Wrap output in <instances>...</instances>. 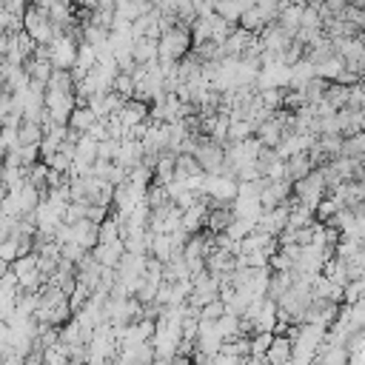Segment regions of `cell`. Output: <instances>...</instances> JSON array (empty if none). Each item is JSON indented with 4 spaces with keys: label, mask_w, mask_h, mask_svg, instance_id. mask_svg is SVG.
<instances>
[{
    "label": "cell",
    "mask_w": 365,
    "mask_h": 365,
    "mask_svg": "<svg viewBox=\"0 0 365 365\" xmlns=\"http://www.w3.org/2000/svg\"><path fill=\"white\" fill-rule=\"evenodd\" d=\"M52 69H55V66H52L49 60H37V58H26V60H23V72L29 74V80L43 83V86H46V80H49Z\"/></svg>",
    "instance_id": "cell-17"
},
{
    "label": "cell",
    "mask_w": 365,
    "mask_h": 365,
    "mask_svg": "<svg viewBox=\"0 0 365 365\" xmlns=\"http://www.w3.org/2000/svg\"><path fill=\"white\" fill-rule=\"evenodd\" d=\"M6 192H9V189L4 186V182H0V200H4V197H6Z\"/></svg>",
    "instance_id": "cell-53"
},
{
    "label": "cell",
    "mask_w": 365,
    "mask_h": 365,
    "mask_svg": "<svg viewBox=\"0 0 365 365\" xmlns=\"http://www.w3.org/2000/svg\"><path fill=\"white\" fill-rule=\"evenodd\" d=\"M194 174H203V166L197 163L194 154H174V177H194Z\"/></svg>",
    "instance_id": "cell-18"
},
{
    "label": "cell",
    "mask_w": 365,
    "mask_h": 365,
    "mask_svg": "<svg viewBox=\"0 0 365 365\" xmlns=\"http://www.w3.org/2000/svg\"><path fill=\"white\" fill-rule=\"evenodd\" d=\"M69 228H72V240H74L77 246H83L86 251L98 246V223H91V220L83 217V220L72 223Z\"/></svg>",
    "instance_id": "cell-7"
},
{
    "label": "cell",
    "mask_w": 365,
    "mask_h": 365,
    "mask_svg": "<svg viewBox=\"0 0 365 365\" xmlns=\"http://www.w3.org/2000/svg\"><path fill=\"white\" fill-rule=\"evenodd\" d=\"M232 206L228 203H223V206H214V208H208V214H206V223H203V228H208V232H223V228L232 223Z\"/></svg>",
    "instance_id": "cell-14"
},
{
    "label": "cell",
    "mask_w": 365,
    "mask_h": 365,
    "mask_svg": "<svg viewBox=\"0 0 365 365\" xmlns=\"http://www.w3.org/2000/svg\"><path fill=\"white\" fill-rule=\"evenodd\" d=\"M46 166L43 160H37V163H32V166H23V182H32V186H37V189H46Z\"/></svg>",
    "instance_id": "cell-27"
},
{
    "label": "cell",
    "mask_w": 365,
    "mask_h": 365,
    "mask_svg": "<svg viewBox=\"0 0 365 365\" xmlns=\"http://www.w3.org/2000/svg\"><path fill=\"white\" fill-rule=\"evenodd\" d=\"M74 157L86 160V163H95V157H98V140H91L88 134H80L77 143H74Z\"/></svg>",
    "instance_id": "cell-23"
},
{
    "label": "cell",
    "mask_w": 365,
    "mask_h": 365,
    "mask_svg": "<svg viewBox=\"0 0 365 365\" xmlns=\"http://www.w3.org/2000/svg\"><path fill=\"white\" fill-rule=\"evenodd\" d=\"M340 154H345V157H359V154H365V131H354V134L343 137Z\"/></svg>",
    "instance_id": "cell-22"
},
{
    "label": "cell",
    "mask_w": 365,
    "mask_h": 365,
    "mask_svg": "<svg viewBox=\"0 0 365 365\" xmlns=\"http://www.w3.org/2000/svg\"><path fill=\"white\" fill-rule=\"evenodd\" d=\"M95 120H98V117H95V112H91L88 106H74V109L69 112V120H66V126L83 134V131H86L91 123H95Z\"/></svg>",
    "instance_id": "cell-19"
},
{
    "label": "cell",
    "mask_w": 365,
    "mask_h": 365,
    "mask_svg": "<svg viewBox=\"0 0 365 365\" xmlns=\"http://www.w3.org/2000/svg\"><path fill=\"white\" fill-rule=\"evenodd\" d=\"M362 80V74H357V72H351V69H340V74L334 77V83H343V86H351V83H359Z\"/></svg>",
    "instance_id": "cell-50"
},
{
    "label": "cell",
    "mask_w": 365,
    "mask_h": 365,
    "mask_svg": "<svg viewBox=\"0 0 365 365\" xmlns=\"http://www.w3.org/2000/svg\"><path fill=\"white\" fill-rule=\"evenodd\" d=\"M43 362L46 365H69V345L58 340L55 345L43 348Z\"/></svg>",
    "instance_id": "cell-24"
},
{
    "label": "cell",
    "mask_w": 365,
    "mask_h": 365,
    "mask_svg": "<svg viewBox=\"0 0 365 365\" xmlns=\"http://www.w3.org/2000/svg\"><path fill=\"white\" fill-rule=\"evenodd\" d=\"M23 29L32 34L34 43H49L55 37V26L49 23V18H46V9L29 4L26 12H23Z\"/></svg>",
    "instance_id": "cell-3"
},
{
    "label": "cell",
    "mask_w": 365,
    "mask_h": 365,
    "mask_svg": "<svg viewBox=\"0 0 365 365\" xmlns=\"http://www.w3.org/2000/svg\"><path fill=\"white\" fill-rule=\"evenodd\" d=\"M131 58H134V63H152V60H157V40H152V37H134L131 40Z\"/></svg>",
    "instance_id": "cell-13"
},
{
    "label": "cell",
    "mask_w": 365,
    "mask_h": 365,
    "mask_svg": "<svg viewBox=\"0 0 365 365\" xmlns=\"http://www.w3.org/2000/svg\"><path fill=\"white\" fill-rule=\"evenodd\" d=\"M265 359H268V365H288L291 362V340L286 334H274L271 345L265 351Z\"/></svg>",
    "instance_id": "cell-8"
},
{
    "label": "cell",
    "mask_w": 365,
    "mask_h": 365,
    "mask_svg": "<svg viewBox=\"0 0 365 365\" xmlns=\"http://www.w3.org/2000/svg\"><path fill=\"white\" fill-rule=\"evenodd\" d=\"M114 149H117V140L106 137V140H98V157L95 160H112L114 157Z\"/></svg>",
    "instance_id": "cell-48"
},
{
    "label": "cell",
    "mask_w": 365,
    "mask_h": 365,
    "mask_svg": "<svg viewBox=\"0 0 365 365\" xmlns=\"http://www.w3.org/2000/svg\"><path fill=\"white\" fill-rule=\"evenodd\" d=\"M214 15H220V18L228 20V23H237L240 9L232 4V0H217V4H214Z\"/></svg>",
    "instance_id": "cell-37"
},
{
    "label": "cell",
    "mask_w": 365,
    "mask_h": 365,
    "mask_svg": "<svg viewBox=\"0 0 365 365\" xmlns=\"http://www.w3.org/2000/svg\"><path fill=\"white\" fill-rule=\"evenodd\" d=\"M29 4H32V0H29Z\"/></svg>",
    "instance_id": "cell-55"
},
{
    "label": "cell",
    "mask_w": 365,
    "mask_h": 365,
    "mask_svg": "<svg viewBox=\"0 0 365 365\" xmlns=\"http://www.w3.org/2000/svg\"><path fill=\"white\" fill-rule=\"evenodd\" d=\"M300 26H305V29H323V20H319L317 9L303 6V12H300Z\"/></svg>",
    "instance_id": "cell-45"
},
{
    "label": "cell",
    "mask_w": 365,
    "mask_h": 365,
    "mask_svg": "<svg viewBox=\"0 0 365 365\" xmlns=\"http://www.w3.org/2000/svg\"><path fill=\"white\" fill-rule=\"evenodd\" d=\"M291 194L308 208H314L319 200H323L326 197V180H323V174H319V168H311L305 177L294 180L291 182Z\"/></svg>",
    "instance_id": "cell-2"
},
{
    "label": "cell",
    "mask_w": 365,
    "mask_h": 365,
    "mask_svg": "<svg viewBox=\"0 0 365 365\" xmlns=\"http://www.w3.org/2000/svg\"><path fill=\"white\" fill-rule=\"evenodd\" d=\"M43 137V126L40 123H32V120H23L20 128H18V143H40Z\"/></svg>",
    "instance_id": "cell-30"
},
{
    "label": "cell",
    "mask_w": 365,
    "mask_h": 365,
    "mask_svg": "<svg viewBox=\"0 0 365 365\" xmlns=\"http://www.w3.org/2000/svg\"><path fill=\"white\" fill-rule=\"evenodd\" d=\"M88 251H91V257H95L100 265H117V260L123 257L126 246H123V240H112V243H98L95 248H88Z\"/></svg>",
    "instance_id": "cell-11"
},
{
    "label": "cell",
    "mask_w": 365,
    "mask_h": 365,
    "mask_svg": "<svg viewBox=\"0 0 365 365\" xmlns=\"http://www.w3.org/2000/svg\"><path fill=\"white\" fill-rule=\"evenodd\" d=\"M83 26V40L91 46V49H98V46L109 43V29H100L95 23H80Z\"/></svg>",
    "instance_id": "cell-28"
},
{
    "label": "cell",
    "mask_w": 365,
    "mask_h": 365,
    "mask_svg": "<svg viewBox=\"0 0 365 365\" xmlns=\"http://www.w3.org/2000/svg\"><path fill=\"white\" fill-rule=\"evenodd\" d=\"M305 55V46L297 40V37H291L288 43H286V49L280 52V63H286V66H294L300 58Z\"/></svg>",
    "instance_id": "cell-32"
},
{
    "label": "cell",
    "mask_w": 365,
    "mask_h": 365,
    "mask_svg": "<svg viewBox=\"0 0 365 365\" xmlns=\"http://www.w3.org/2000/svg\"><path fill=\"white\" fill-rule=\"evenodd\" d=\"M140 157H143V146H140V140H131V137H123V140H117V149H114L112 163L131 168V166L140 163Z\"/></svg>",
    "instance_id": "cell-6"
},
{
    "label": "cell",
    "mask_w": 365,
    "mask_h": 365,
    "mask_svg": "<svg viewBox=\"0 0 365 365\" xmlns=\"http://www.w3.org/2000/svg\"><path fill=\"white\" fill-rule=\"evenodd\" d=\"M106 180L112 182V186H120V182H126V180H128V168H126V166H117V163H112V168H109Z\"/></svg>",
    "instance_id": "cell-49"
},
{
    "label": "cell",
    "mask_w": 365,
    "mask_h": 365,
    "mask_svg": "<svg viewBox=\"0 0 365 365\" xmlns=\"http://www.w3.org/2000/svg\"><path fill=\"white\" fill-rule=\"evenodd\" d=\"M254 137H257L263 146L274 149V146L280 143V137H283V126L274 120V117H265V120H260V123L254 126Z\"/></svg>",
    "instance_id": "cell-9"
},
{
    "label": "cell",
    "mask_w": 365,
    "mask_h": 365,
    "mask_svg": "<svg viewBox=\"0 0 365 365\" xmlns=\"http://www.w3.org/2000/svg\"><path fill=\"white\" fill-rule=\"evenodd\" d=\"M88 294H91V291H88V288H86L83 283H77V286H74V288L69 291V297H66V300H69V308H72V314H74V311H80V308L86 305Z\"/></svg>",
    "instance_id": "cell-38"
},
{
    "label": "cell",
    "mask_w": 365,
    "mask_h": 365,
    "mask_svg": "<svg viewBox=\"0 0 365 365\" xmlns=\"http://www.w3.org/2000/svg\"><path fill=\"white\" fill-rule=\"evenodd\" d=\"M311 168H314V166H311V160H308L305 152H297V154L286 157V180H291V182L300 180V177H305Z\"/></svg>",
    "instance_id": "cell-15"
},
{
    "label": "cell",
    "mask_w": 365,
    "mask_h": 365,
    "mask_svg": "<svg viewBox=\"0 0 365 365\" xmlns=\"http://www.w3.org/2000/svg\"><path fill=\"white\" fill-rule=\"evenodd\" d=\"M345 63H343V58H337V55H331V58H326L323 63H317V77H323V80H334L337 74H340V69H343Z\"/></svg>",
    "instance_id": "cell-31"
},
{
    "label": "cell",
    "mask_w": 365,
    "mask_h": 365,
    "mask_svg": "<svg viewBox=\"0 0 365 365\" xmlns=\"http://www.w3.org/2000/svg\"><path fill=\"white\" fill-rule=\"evenodd\" d=\"M86 72H88V69H83V66H77V63L69 69V74H72V80H74V83H80V80L86 77Z\"/></svg>",
    "instance_id": "cell-51"
},
{
    "label": "cell",
    "mask_w": 365,
    "mask_h": 365,
    "mask_svg": "<svg viewBox=\"0 0 365 365\" xmlns=\"http://www.w3.org/2000/svg\"><path fill=\"white\" fill-rule=\"evenodd\" d=\"M203 194L220 203H232L237 197V180L228 174H203Z\"/></svg>",
    "instance_id": "cell-4"
},
{
    "label": "cell",
    "mask_w": 365,
    "mask_h": 365,
    "mask_svg": "<svg viewBox=\"0 0 365 365\" xmlns=\"http://www.w3.org/2000/svg\"><path fill=\"white\" fill-rule=\"evenodd\" d=\"M46 88H52V91H72L74 80H72L69 69H52L49 80H46Z\"/></svg>",
    "instance_id": "cell-26"
},
{
    "label": "cell",
    "mask_w": 365,
    "mask_h": 365,
    "mask_svg": "<svg viewBox=\"0 0 365 365\" xmlns=\"http://www.w3.org/2000/svg\"><path fill=\"white\" fill-rule=\"evenodd\" d=\"M117 117L123 120V126H134V123H140V120L149 117V103L134 100V98H126L123 106H120V112H117Z\"/></svg>",
    "instance_id": "cell-10"
},
{
    "label": "cell",
    "mask_w": 365,
    "mask_h": 365,
    "mask_svg": "<svg viewBox=\"0 0 365 365\" xmlns=\"http://www.w3.org/2000/svg\"><path fill=\"white\" fill-rule=\"evenodd\" d=\"M18 160H20V166L37 163V160H40V146H37V143H23V146H18Z\"/></svg>",
    "instance_id": "cell-40"
},
{
    "label": "cell",
    "mask_w": 365,
    "mask_h": 365,
    "mask_svg": "<svg viewBox=\"0 0 365 365\" xmlns=\"http://www.w3.org/2000/svg\"><path fill=\"white\" fill-rule=\"evenodd\" d=\"M100 0H74V6H86V9H95Z\"/></svg>",
    "instance_id": "cell-52"
},
{
    "label": "cell",
    "mask_w": 365,
    "mask_h": 365,
    "mask_svg": "<svg viewBox=\"0 0 365 365\" xmlns=\"http://www.w3.org/2000/svg\"><path fill=\"white\" fill-rule=\"evenodd\" d=\"M74 63H77V66H83V69H91V66H95V49H91V46H88L86 40H80V43H77Z\"/></svg>",
    "instance_id": "cell-39"
},
{
    "label": "cell",
    "mask_w": 365,
    "mask_h": 365,
    "mask_svg": "<svg viewBox=\"0 0 365 365\" xmlns=\"http://www.w3.org/2000/svg\"><path fill=\"white\" fill-rule=\"evenodd\" d=\"M194 157H197V163L203 166L206 174H220V168H223V146H217L214 140H208L206 134L200 137V143L194 149Z\"/></svg>",
    "instance_id": "cell-5"
},
{
    "label": "cell",
    "mask_w": 365,
    "mask_h": 365,
    "mask_svg": "<svg viewBox=\"0 0 365 365\" xmlns=\"http://www.w3.org/2000/svg\"><path fill=\"white\" fill-rule=\"evenodd\" d=\"M365 297V277H357V280H348L343 286V303H357Z\"/></svg>",
    "instance_id": "cell-34"
},
{
    "label": "cell",
    "mask_w": 365,
    "mask_h": 365,
    "mask_svg": "<svg viewBox=\"0 0 365 365\" xmlns=\"http://www.w3.org/2000/svg\"><path fill=\"white\" fill-rule=\"evenodd\" d=\"M128 180L131 182H140V186H149V182H152V168L143 166V163H137V166L128 168Z\"/></svg>",
    "instance_id": "cell-43"
},
{
    "label": "cell",
    "mask_w": 365,
    "mask_h": 365,
    "mask_svg": "<svg viewBox=\"0 0 365 365\" xmlns=\"http://www.w3.org/2000/svg\"><path fill=\"white\" fill-rule=\"evenodd\" d=\"M237 26H240V29H246V32H251V34H257V32L265 26V20H263L260 9H257V6H251V9L240 12V18H237Z\"/></svg>",
    "instance_id": "cell-25"
},
{
    "label": "cell",
    "mask_w": 365,
    "mask_h": 365,
    "mask_svg": "<svg viewBox=\"0 0 365 365\" xmlns=\"http://www.w3.org/2000/svg\"><path fill=\"white\" fill-rule=\"evenodd\" d=\"M328 83H331V80H323V77H317V74H314L311 80H305V83H303V95H305V103L317 106L319 100H323V95H326Z\"/></svg>",
    "instance_id": "cell-20"
},
{
    "label": "cell",
    "mask_w": 365,
    "mask_h": 365,
    "mask_svg": "<svg viewBox=\"0 0 365 365\" xmlns=\"http://www.w3.org/2000/svg\"><path fill=\"white\" fill-rule=\"evenodd\" d=\"M189 49H192V32L186 26H171L157 40V60H163V58L180 60Z\"/></svg>",
    "instance_id": "cell-1"
},
{
    "label": "cell",
    "mask_w": 365,
    "mask_h": 365,
    "mask_svg": "<svg viewBox=\"0 0 365 365\" xmlns=\"http://www.w3.org/2000/svg\"><path fill=\"white\" fill-rule=\"evenodd\" d=\"M251 228H254V223H248V220H243V217H232V223H228L223 232L232 237V240H243V237L251 232Z\"/></svg>",
    "instance_id": "cell-33"
},
{
    "label": "cell",
    "mask_w": 365,
    "mask_h": 365,
    "mask_svg": "<svg viewBox=\"0 0 365 365\" xmlns=\"http://www.w3.org/2000/svg\"><path fill=\"white\" fill-rule=\"evenodd\" d=\"M254 134V123L251 120H228V143H234V140H246V137Z\"/></svg>",
    "instance_id": "cell-29"
},
{
    "label": "cell",
    "mask_w": 365,
    "mask_h": 365,
    "mask_svg": "<svg viewBox=\"0 0 365 365\" xmlns=\"http://www.w3.org/2000/svg\"><path fill=\"white\" fill-rule=\"evenodd\" d=\"M4 4H6V0H0V9H4Z\"/></svg>",
    "instance_id": "cell-54"
},
{
    "label": "cell",
    "mask_w": 365,
    "mask_h": 365,
    "mask_svg": "<svg viewBox=\"0 0 365 365\" xmlns=\"http://www.w3.org/2000/svg\"><path fill=\"white\" fill-rule=\"evenodd\" d=\"M15 194H18V206H20V214H26V211H32L37 203H40V189L37 186H32V182H23L20 189H15Z\"/></svg>",
    "instance_id": "cell-21"
},
{
    "label": "cell",
    "mask_w": 365,
    "mask_h": 365,
    "mask_svg": "<svg viewBox=\"0 0 365 365\" xmlns=\"http://www.w3.org/2000/svg\"><path fill=\"white\" fill-rule=\"evenodd\" d=\"M345 106H348V109H362V106H365V88H362V80L348 86V100H345Z\"/></svg>",
    "instance_id": "cell-41"
},
{
    "label": "cell",
    "mask_w": 365,
    "mask_h": 365,
    "mask_svg": "<svg viewBox=\"0 0 365 365\" xmlns=\"http://www.w3.org/2000/svg\"><path fill=\"white\" fill-rule=\"evenodd\" d=\"M268 268H271V271H288V268H294V260L277 248V251L268 257Z\"/></svg>",
    "instance_id": "cell-42"
},
{
    "label": "cell",
    "mask_w": 365,
    "mask_h": 365,
    "mask_svg": "<svg viewBox=\"0 0 365 365\" xmlns=\"http://www.w3.org/2000/svg\"><path fill=\"white\" fill-rule=\"evenodd\" d=\"M317 217H314V208L303 206L297 197H291V206H288V228H300V225H311Z\"/></svg>",
    "instance_id": "cell-16"
},
{
    "label": "cell",
    "mask_w": 365,
    "mask_h": 365,
    "mask_svg": "<svg viewBox=\"0 0 365 365\" xmlns=\"http://www.w3.org/2000/svg\"><path fill=\"white\" fill-rule=\"evenodd\" d=\"M18 257V240L9 234L6 240H0V260H6V263H12Z\"/></svg>",
    "instance_id": "cell-47"
},
{
    "label": "cell",
    "mask_w": 365,
    "mask_h": 365,
    "mask_svg": "<svg viewBox=\"0 0 365 365\" xmlns=\"http://www.w3.org/2000/svg\"><path fill=\"white\" fill-rule=\"evenodd\" d=\"M103 123H106V134L112 137V140H123V131H126V126H123V120H120L117 114L103 117Z\"/></svg>",
    "instance_id": "cell-44"
},
{
    "label": "cell",
    "mask_w": 365,
    "mask_h": 365,
    "mask_svg": "<svg viewBox=\"0 0 365 365\" xmlns=\"http://www.w3.org/2000/svg\"><path fill=\"white\" fill-rule=\"evenodd\" d=\"M112 88L117 91L120 98H131V91H134V80H131V74H128V72H117L114 80H112Z\"/></svg>",
    "instance_id": "cell-35"
},
{
    "label": "cell",
    "mask_w": 365,
    "mask_h": 365,
    "mask_svg": "<svg viewBox=\"0 0 365 365\" xmlns=\"http://www.w3.org/2000/svg\"><path fill=\"white\" fill-rule=\"evenodd\" d=\"M340 15H343L348 23H354L357 29H362V26H365V12H362L359 6H351V4H345V9H343Z\"/></svg>",
    "instance_id": "cell-46"
},
{
    "label": "cell",
    "mask_w": 365,
    "mask_h": 365,
    "mask_svg": "<svg viewBox=\"0 0 365 365\" xmlns=\"http://www.w3.org/2000/svg\"><path fill=\"white\" fill-rule=\"evenodd\" d=\"M86 217V203H77V200H69L66 203V208H63V214H60V223H77V220H83Z\"/></svg>",
    "instance_id": "cell-36"
},
{
    "label": "cell",
    "mask_w": 365,
    "mask_h": 365,
    "mask_svg": "<svg viewBox=\"0 0 365 365\" xmlns=\"http://www.w3.org/2000/svg\"><path fill=\"white\" fill-rule=\"evenodd\" d=\"M228 206H232V214H234V217H243V220H248V223H257V217L263 214V206H260L257 197H243V194H237Z\"/></svg>",
    "instance_id": "cell-12"
}]
</instances>
